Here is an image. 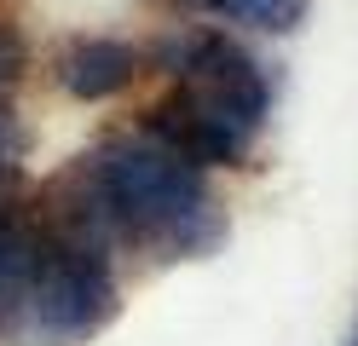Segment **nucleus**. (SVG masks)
I'll list each match as a JSON object with an SVG mask.
<instances>
[{
  "label": "nucleus",
  "mask_w": 358,
  "mask_h": 346,
  "mask_svg": "<svg viewBox=\"0 0 358 346\" xmlns=\"http://www.w3.org/2000/svg\"><path fill=\"white\" fill-rule=\"evenodd\" d=\"M64 185L99 219L116 254L156 260H203L226 243V202L214 196L203 168L173 156L145 127L110 133L64 168Z\"/></svg>",
  "instance_id": "1"
},
{
  "label": "nucleus",
  "mask_w": 358,
  "mask_h": 346,
  "mask_svg": "<svg viewBox=\"0 0 358 346\" xmlns=\"http://www.w3.org/2000/svg\"><path fill=\"white\" fill-rule=\"evenodd\" d=\"M116 312H122L116 260L41 219V260H35L24 346H87L116 323Z\"/></svg>",
  "instance_id": "2"
},
{
  "label": "nucleus",
  "mask_w": 358,
  "mask_h": 346,
  "mask_svg": "<svg viewBox=\"0 0 358 346\" xmlns=\"http://www.w3.org/2000/svg\"><path fill=\"white\" fill-rule=\"evenodd\" d=\"M133 127L162 138L173 156H185L191 168H203V173L243 168L249 150H255V138H260L255 122H243V115H231L226 104H214V99H203V92H191V87H168L156 104L139 110Z\"/></svg>",
  "instance_id": "3"
},
{
  "label": "nucleus",
  "mask_w": 358,
  "mask_h": 346,
  "mask_svg": "<svg viewBox=\"0 0 358 346\" xmlns=\"http://www.w3.org/2000/svg\"><path fill=\"white\" fill-rule=\"evenodd\" d=\"M35 260H41L35 196H6L0 202V346H24Z\"/></svg>",
  "instance_id": "4"
},
{
  "label": "nucleus",
  "mask_w": 358,
  "mask_h": 346,
  "mask_svg": "<svg viewBox=\"0 0 358 346\" xmlns=\"http://www.w3.org/2000/svg\"><path fill=\"white\" fill-rule=\"evenodd\" d=\"M145 75V58L133 41H116V35H76L58 46L52 58V81L70 92L76 104H110Z\"/></svg>",
  "instance_id": "5"
},
{
  "label": "nucleus",
  "mask_w": 358,
  "mask_h": 346,
  "mask_svg": "<svg viewBox=\"0 0 358 346\" xmlns=\"http://www.w3.org/2000/svg\"><path fill=\"white\" fill-rule=\"evenodd\" d=\"M179 12L203 17V23H220L231 35H295L301 17H306V0H179Z\"/></svg>",
  "instance_id": "6"
},
{
  "label": "nucleus",
  "mask_w": 358,
  "mask_h": 346,
  "mask_svg": "<svg viewBox=\"0 0 358 346\" xmlns=\"http://www.w3.org/2000/svg\"><path fill=\"white\" fill-rule=\"evenodd\" d=\"M29 156H35L29 115L17 110V99H0V202H6V196H24Z\"/></svg>",
  "instance_id": "7"
},
{
  "label": "nucleus",
  "mask_w": 358,
  "mask_h": 346,
  "mask_svg": "<svg viewBox=\"0 0 358 346\" xmlns=\"http://www.w3.org/2000/svg\"><path fill=\"white\" fill-rule=\"evenodd\" d=\"M24 75H29V41L17 23H0V99H17Z\"/></svg>",
  "instance_id": "8"
},
{
  "label": "nucleus",
  "mask_w": 358,
  "mask_h": 346,
  "mask_svg": "<svg viewBox=\"0 0 358 346\" xmlns=\"http://www.w3.org/2000/svg\"><path fill=\"white\" fill-rule=\"evenodd\" d=\"M352 346H358V335H352Z\"/></svg>",
  "instance_id": "9"
}]
</instances>
